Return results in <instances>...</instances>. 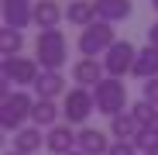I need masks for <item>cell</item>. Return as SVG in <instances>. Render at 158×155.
I'll return each mask as SVG.
<instances>
[{"label": "cell", "mask_w": 158, "mask_h": 155, "mask_svg": "<svg viewBox=\"0 0 158 155\" xmlns=\"http://www.w3.org/2000/svg\"><path fill=\"white\" fill-rule=\"evenodd\" d=\"M21 48H24V35L17 28H0V55H21Z\"/></svg>", "instance_id": "obj_20"}, {"label": "cell", "mask_w": 158, "mask_h": 155, "mask_svg": "<svg viewBox=\"0 0 158 155\" xmlns=\"http://www.w3.org/2000/svg\"><path fill=\"white\" fill-rule=\"evenodd\" d=\"M93 110H96V100H93L89 86H76V90H69L62 97V117H65V124H86Z\"/></svg>", "instance_id": "obj_6"}, {"label": "cell", "mask_w": 158, "mask_h": 155, "mask_svg": "<svg viewBox=\"0 0 158 155\" xmlns=\"http://www.w3.org/2000/svg\"><path fill=\"white\" fill-rule=\"evenodd\" d=\"M138 76V80H155L158 76V48L155 45H148V48H141L138 52V59H134V69H131Z\"/></svg>", "instance_id": "obj_18"}, {"label": "cell", "mask_w": 158, "mask_h": 155, "mask_svg": "<svg viewBox=\"0 0 158 155\" xmlns=\"http://www.w3.org/2000/svg\"><path fill=\"white\" fill-rule=\"evenodd\" d=\"M131 114L138 117V124H141V127H158V107H155L151 100H144V97L134 103V107H131Z\"/></svg>", "instance_id": "obj_21"}, {"label": "cell", "mask_w": 158, "mask_h": 155, "mask_svg": "<svg viewBox=\"0 0 158 155\" xmlns=\"http://www.w3.org/2000/svg\"><path fill=\"white\" fill-rule=\"evenodd\" d=\"M110 138L103 135V131H96V127H79V152H86V155H107L110 152Z\"/></svg>", "instance_id": "obj_12"}, {"label": "cell", "mask_w": 158, "mask_h": 155, "mask_svg": "<svg viewBox=\"0 0 158 155\" xmlns=\"http://www.w3.org/2000/svg\"><path fill=\"white\" fill-rule=\"evenodd\" d=\"M144 155H158V145H155V148H148V152H144Z\"/></svg>", "instance_id": "obj_26"}, {"label": "cell", "mask_w": 158, "mask_h": 155, "mask_svg": "<svg viewBox=\"0 0 158 155\" xmlns=\"http://www.w3.org/2000/svg\"><path fill=\"white\" fill-rule=\"evenodd\" d=\"M103 76H107V66H103L100 59H93V55H83V59L72 66V80L79 86H96Z\"/></svg>", "instance_id": "obj_10"}, {"label": "cell", "mask_w": 158, "mask_h": 155, "mask_svg": "<svg viewBox=\"0 0 158 155\" xmlns=\"http://www.w3.org/2000/svg\"><path fill=\"white\" fill-rule=\"evenodd\" d=\"M7 155H21V152H7Z\"/></svg>", "instance_id": "obj_29"}, {"label": "cell", "mask_w": 158, "mask_h": 155, "mask_svg": "<svg viewBox=\"0 0 158 155\" xmlns=\"http://www.w3.org/2000/svg\"><path fill=\"white\" fill-rule=\"evenodd\" d=\"M148 45H155V48H158V21L148 28Z\"/></svg>", "instance_id": "obj_25"}, {"label": "cell", "mask_w": 158, "mask_h": 155, "mask_svg": "<svg viewBox=\"0 0 158 155\" xmlns=\"http://www.w3.org/2000/svg\"><path fill=\"white\" fill-rule=\"evenodd\" d=\"M110 135H114L117 141H134V138L141 135V124H138V117L131 114V110H124V114L110 117Z\"/></svg>", "instance_id": "obj_14"}, {"label": "cell", "mask_w": 158, "mask_h": 155, "mask_svg": "<svg viewBox=\"0 0 158 155\" xmlns=\"http://www.w3.org/2000/svg\"><path fill=\"white\" fill-rule=\"evenodd\" d=\"M69 155H86V152H79V148H72V152H69Z\"/></svg>", "instance_id": "obj_27"}, {"label": "cell", "mask_w": 158, "mask_h": 155, "mask_svg": "<svg viewBox=\"0 0 158 155\" xmlns=\"http://www.w3.org/2000/svg\"><path fill=\"white\" fill-rule=\"evenodd\" d=\"M151 7H155V11H158V0H151Z\"/></svg>", "instance_id": "obj_28"}, {"label": "cell", "mask_w": 158, "mask_h": 155, "mask_svg": "<svg viewBox=\"0 0 158 155\" xmlns=\"http://www.w3.org/2000/svg\"><path fill=\"white\" fill-rule=\"evenodd\" d=\"M35 93L41 100H55V97H65L69 90H65V80H62L59 69H41L38 83H35Z\"/></svg>", "instance_id": "obj_11"}, {"label": "cell", "mask_w": 158, "mask_h": 155, "mask_svg": "<svg viewBox=\"0 0 158 155\" xmlns=\"http://www.w3.org/2000/svg\"><path fill=\"white\" fill-rule=\"evenodd\" d=\"M59 117H62V107H59V103L55 100H35V110H31V121L38 124V127H45V131H48V127H55L59 124Z\"/></svg>", "instance_id": "obj_15"}, {"label": "cell", "mask_w": 158, "mask_h": 155, "mask_svg": "<svg viewBox=\"0 0 158 155\" xmlns=\"http://www.w3.org/2000/svg\"><path fill=\"white\" fill-rule=\"evenodd\" d=\"M0 11H4V28L24 31L35 21V4L31 0H0Z\"/></svg>", "instance_id": "obj_8"}, {"label": "cell", "mask_w": 158, "mask_h": 155, "mask_svg": "<svg viewBox=\"0 0 158 155\" xmlns=\"http://www.w3.org/2000/svg\"><path fill=\"white\" fill-rule=\"evenodd\" d=\"M134 145H138L141 152H148V148H155V145H158V127H141V135L134 138Z\"/></svg>", "instance_id": "obj_22"}, {"label": "cell", "mask_w": 158, "mask_h": 155, "mask_svg": "<svg viewBox=\"0 0 158 155\" xmlns=\"http://www.w3.org/2000/svg\"><path fill=\"white\" fill-rule=\"evenodd\" d=\"M35 59L41 62V69H62V66H65V59H69V41H65L62 28H45V31H38Z\"/></svg>", "instance_id": "obj_2"}, {"label": "cell", "mask_w": 158, "mask_h": 155, "mask_svg": "<svg viewBox=\"0 0 158 155\" xmlns=\"http://www.w3.org/2000/svg\"><path fill=\"white\" fill-rule=\"evenodd\" d=\"M93 100H96V110L107 114V117L124 114V107H127V86H124V80L103 76V80L93 86Z\"/></svg>", "instance_id": "obj_3"}, {"label": "cell", "mask_w": 158, "mask_h": 155, "mask_svg": "<svg viewBox=\"0 0 158 155\" xmlns=\"http://www.w3.org/2000/svg\"><path fill=\"white\" fill-rule=\"evenodd\" d=\"M138 152H141V148H138L134 141H114L107 155H138Z\"/></svg>", "instance_id": "obj_23"}, {"label": "cell", "mask_w": 158, "mask_h": 155, "mask_svg": "<svg viewBox=\"0 0 158 155\" xmlns=\"http://www.w3.org/2000/svg\"><path fill=\"white\" fill-rule=\"evenodd\" d=\"M41 127L35 124V127H21V131H14V152H21V155H35V152H41Z\"/></svg>", "instance_id": "obj_17"}, {"label": "cell", "mask_w": 158, "mask_h": 155, "mask_svg": "<svg viewBox=\"0 0 158 155\" xmlns=\"http://www.w3.org/2000/svg\"><path fill=\"white\" fill-rule=\"evenodd\" d=\"M144 100H151L158 107V76H155V80H144Z\"/></svg>", "instance_id": "obj_24"}, {"label": "cell", "mask_w": 158, "mask_h": 155, "mask_svg": "<svg viewBox=\"0 0 158 155\" xmlns=\"http://www.w3.org/2000/svg\"><path fill=\"white\" fill-rule=\"evenodd\" d=\"M117 38H114V24L110 21H93V24H86L83 28V35H79V52L83 55H107V48L114 45Z\"/></svg>", "instance_id": "obj_5"}, {"label": "cell", "mask_w": 158, "mask_h": 155, "mask_svg": "<svg viewBox=\"0 0 158 155\" xmlns=\"http://www.w3.org/2000/svg\"><path fill=\"white\" fill-rule=\"evenodd\" d=\"M134 59H138V48L131 41H114L107 48V55H103V66H107V76H117L124 80V72L134 69Z\"/></svg>", "instance_id": "obj_7"}, {"label": "cell", "mask_w": 158, "mask_h": 155, "mask_svg": "<svg viewBox=\"0 0 158 155\" xmlns=\"http://www.w3.org/2000/svg\"><path fill=\"white\" fill-rule=\"evenodd\" d=\"M31 110H35V100L24 90L7 93L4 100H0V127H4V131H21L24 121L31 117Z\"/></svg>", "instance_id": "obj_4"}, {"label": "cell", "mask_w": 158, "mask_h": 155, "mask_svg": "<svg viewBox=\"0 0 158 155\" xmlns=\"http://www.w3.org/2000/svg\"><path fill=\"white\" fill-rule=\"evenodd\" d=\"M65 17H69V24H76V28H86V24L96 21V7H93V0H69Z\"/></svg>", "instance_id": "obj_19"}, {"label": "cell", "mask_w": 158, "mask_h": 155, "mask_svg": "<svg viewBox=\"0 0 158 155\" xmlns=\"http://www.w3.org/2000/svg\"><path fill=\"white\" fill-rule=\"evenodd\" d=\"M76 145H79V131H72V124H55L45 135V148L52 155H69Z\"/></svg>", "instance_id": "obj_9"}, {"label": "cell", "mask_w": 158, "mask_h": 155, "mask_svg": "<svg viewBox=\"0 0 158 155\" xmlns=\"http://www.w3.org/2000/svg\"><path fill=\"white\" fill-rule=\"evenodd\" d=\"M65 17V11L55 4V0H38L35 4V24L45 31V28H59V21Z\"/></svg>", "instance_id": "obj_16"}, {"label": "cell", "mask_w": 158, "mask_h": 155, "mask_svg": "<svg viewBox=\"0 0 158 155\" xmlns=\"http://www.w3.org/2000/svg\"><path fill=\"white\" fill-rule=\"evenodd\" d=\"M93 7H96V17L100 21H110V24L131 17V11H134L131 0H93Z\"/></svg>", "instance_id": "obj_13"}, {"label": "cell", "mask_w": 158, "mask_h": 155, "mask_svg": "<svg viewBox=\"0 0 158 155\" xmlns=\"http://www.w3.org/2000/svg\"><path fill=\"white\" fill-rule=\"evenodd\" d=\"M41 76V62L38 59H24V55H7L0 62V100L10 93V83L14 86H35Z\"/></svg>", "instance_id": "obj_1"}]
</instances>
